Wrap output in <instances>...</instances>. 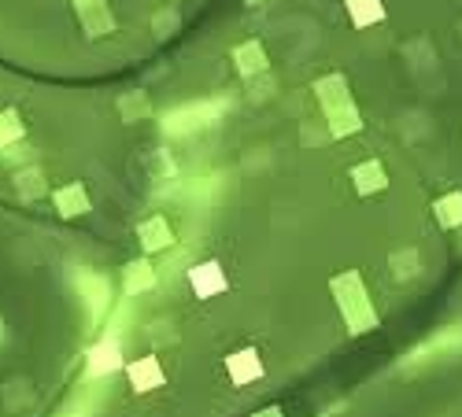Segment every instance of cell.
<instances>
[{"label":"cell","mask_w":462,"mask_h":417,"mask_svg":"<svg viewBox=\"0 0 462 417\" xmlns=\"http://www.w3.org/2000/svg\"><path fill=\"white\" fill-rule=\"evenodd\" d=\"M215 269H219V266H212V262H207V266H200L196 274H193V284H200V292H212V288H222V277L215 274Z\"/></svg>","instance_id":"cell-1"}]
</instances>
